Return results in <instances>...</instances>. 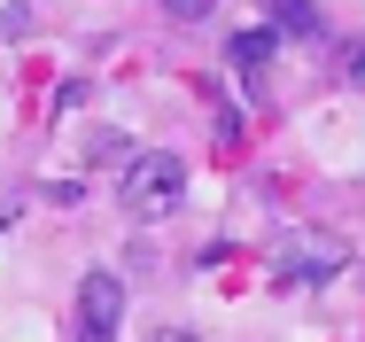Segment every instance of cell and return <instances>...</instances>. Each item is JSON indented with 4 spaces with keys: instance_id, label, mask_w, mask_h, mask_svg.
<instances>
[{
    "instance_id": "6da1fadb",
    "label": "cell",
    "mask_w": 365,
    "mask_h": 342,
    "mask_svg": "<svg viewBox=\"0 0 365 342\" xmlns=\"http://www.w3.org/2000/svg\"><path fill=\"white\" fill-rule=\"evenodd\" d=\"M117 203L133 210L140 226H155V218H171V210L187 203V164H179L171 148H140V156H125V179H117Z\"/></svg>"
},
{
    "instance_id": "7a4b0ae2",
    "label": "cell",
    "mask_w": 365,
    "mask_h": 342,
    "mask_svg": "<svg viewBox=\"0 0 365 342\" xmlns=\"http://www.w3.org/2000/svg\"><path fill=\"white\" fill-rule=\"evenodd\" d=\"M117 319H125V280L117 273H86L78 280V327H86L93 342H109Z\"/></svg>"
},
{
    "instance_id": "ba28073f",
    "label": "cell",
    "mask_w": 365,
    "mask_h": 342,
    "mask_svg": "<svg viewBox=\"0 0 365 342\" xmlns=\"http://www.w3.org/2000/svg\"><path fill=\"white\" fill-rule=\"evenodd\" d=\"M78 342H93V335H78Z\"/></svg>"
},
{
    "instance_id": "52a82bcc",
    "label": "cell",
    "mask_w": 365,
    "mask_h": 342,
    "mask_svg": "<svg viewBox=\"0 0 365 342\" xmlns=\"http://www.w3.org/2000/svg\"><path fill=\"white\" fill-rule=\"evenodd\" d=\"M148 342H202L195 327H148Z\"/></svg>"
},
{
    "instance_id": "5b68a950",
    "label": "cell",
    "mask_w": 365,
    "mask_h": 342,
    "mask_svg": "<svg viewBox=\"0 0 365 342\" xmlns=\"http://www.w3.org/2000/svg\"><path fill=\"white\" fill-rule=\"evenodd\" d=\"M280 31H319V8H272V39Z\"/></svg>"
},
{
    "instance_id": "8992f818",
    "label": "cell",
    "mask_w": 365,
    "mask_h": 342,
    "mask_svg": "<svg viewBox=\"0 0 365 342\" xmlns=\"http://www.w3.org/2000/svg\"><path fill=\"white\" fill-rule=\"evenodd\" d=\"M31 24H39V16H31V8H0V39H24V31H31Z\"/></svg>"
},
{
    "instance_id": "277c9868",
    "label": "cell",
    "mask_w": 365,
    "mask_h": 342,
    "mask_svg": "<svg viewBox=\"0 0 365 342\" xmlns=\"http://www.w3.org/2000/svg\"><path fill=\"white\" fill-rule=\"evenodd\" d=\"M272 47H280L272 31H241V39H233V63H241V70H264V63H272Z\"/></svg>"
},
{
    "instance_id": "3957f363",
    "label": "cell",
    "mask_w": 365,
    "mask_h": 342,
    "mask_svg": "<svg viewBox=\"0 0 365 342\" xmlns=\"http://www.w3.org/2000/svg\"><path fill=\"white\" fill-rule=\"evenodd\" d=\"M334 265H342V249H334L327 233H303V241L280 249V280H327Z\"/></svg>"
}]
</instances>
